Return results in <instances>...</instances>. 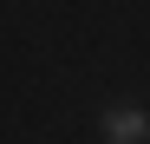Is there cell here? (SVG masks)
<instances>
[{
    "label": "cell",
    "mask_w": 150,
    "mask_h": 144,
    "mask_svg": "<svg viewBox=\"0 0 150 144\" xmlns=\"http://www.w3.org/2000/svg\"><path fill=\"white\" fill-rule=\"evenodd\" d=\"M98 138H105V144H150V111L144 105H105Z\"/></svg>",
    "instance_id": "obj_1"
}]
</instances>
